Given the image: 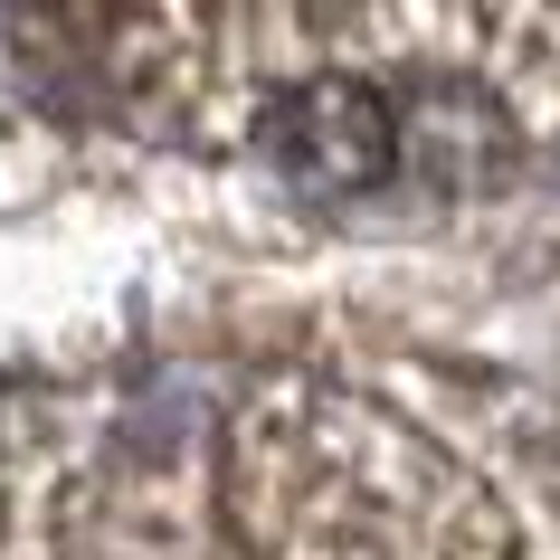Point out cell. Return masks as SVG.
Returning a JSON list of instances; mask_svg holds the SVG:
<instances>
[{"instance_id":"cell-1","label":"cell","mask_w":560,"mask_h":560,"mask_svg":"<svg viewBox=\"0 0 560 560\" xmlns=\"http://www.w3.org/2000/svg\"><path fill=\"white\" fill-rule=\"evenodd\" d=\"M229 523L247 560H551L475 456L324 371H285L237 409Z\"/></svg>"},{"instance_id":"cell-2","label":"cell","mask_w":560,"mask_h":560,"mask_svg":"<svg viewBox=\"0 0 560 560\" xmlns=\"http://www.w3.org/2000/svg\"><path fill=\"white\" fill-rule=\"evenodd\" d=\"M257 77L342 67L389 95L418 152L503 133L513 152L551 124V0H257Z\"/></svg>"},{"instance_id":"cell-3","label":"cell","mask_w":560,"mask_h":560,"mask_svg":"<svg viewBox=\"0 0 560 560\" xmlns=\"http://www.w3.org/2000/svg\"><path fill=\"white\" fill-rule=\"evenodd\" d=\"M0 48L105 115H180L229 48V0H0Z\"/></svg>"},{"instance_id":"cell-4","label":"cell","mask_w":560,"mask_h":560,"mask_svg":"<svg viewBox=\"0 0 560 560\" xmlns=\"http://www.w3.org/2000/svg\"><path fill=\"white\" fill-rule=\"evenodd\" d=\"M86 475V409L0 371V560H67V503Z\"/></svg>"},{"instance_id":"cell-5","label":"cell","mask_w":560,"mask_h":560,"mask_svg":"<svg viewBox=\"0 0 560 560\" xmlns=\"http://www.w3.org/2000/svg\"><path fill=\"white\" fill-rule=\"evenodd\" d=\"M67 560H229V551H209L190 523H152V513H115V523H95L86 541H67Z\"/></svg>"}]
</instances>
